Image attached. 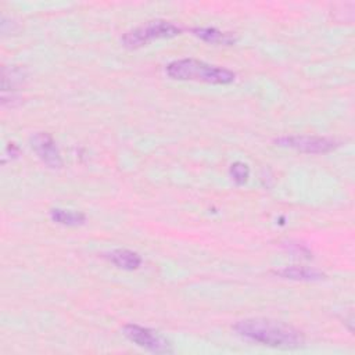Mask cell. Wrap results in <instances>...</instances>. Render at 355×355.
<instances>
[{
  "label": "cell",
  "instance_id": "1",
  "mask_svg": "<svg viewBox=\"0 0 355 355\" xmlns=\"http://www.w3.org/2000/svg\"><path fill=\"white\" fill-rule=\"evenodd\" d=\"M236 333L250 341L280 349H294L304 345V336L300 330L283 322L250 318L239 320L234 324Z\"/></svg>",
  "mask_w": 355,
  "mask_h": 355
},
{
  "label": "cell",
  "instance_id": "2",
  "mask_svg": "<svg viewBox=\"0 0 355 355\" xmlns=\"http://www.w3.org/2000/svg\"><path fill=\"white\" fill-rule=\"evenodd\" d=\"M165 71L169 78L176 80H194L211 85H230L236 79L233 71L196 58L175 60L166 65Z\"/></svg>",
  "mask_w": 355,
  "mask_h": 355
},
{
  "label": "cell",
  "instance_id": "3",
  "mask_svg": "<svg viewBox=\"0 0 355 355\" xmlns=\"http://www.w3.org/2000/svg\"><path fill=\"white\" fill-rule=\"evenodd\" d=\"M182 29L171 21L153 19L136 26L122 36V43L128 49H139L157 39H169L180 35Z\"/></svg>",
  "mask_w": 355,
  "mask_h": 355
},
{
  "label": "cell",
  "instance_id": "4",
  "mask_svg": "<svg viewBox=\"0 0 355 355\" xmlns=\"http://www.w3.org/2000/svg\"><path fill=\"white\" fill-rule=\"evenodd\" d=\"M123 334L133 344H136L137 347L144 348L150 352L171 354L173 351L169 340L153 329L143 327V326H139L135 323H129L123 327Z\"/></svg>",
  "mask_w": 355,
  "mask_h": 355
},
{
  "label": "cell",
  "instance_id": "5",
  "mask_svg": "<svg viewBox=\"0 0 355 355\" xmlns=\"http://www.w3.org/2000/svg\"><path fill=\"white\" fill-rule=\"evenodd\" d=\"M280 147H288L301 153L308 154H324L334 150L338 144L336 140L322 136H308V135H294L283 136L275 140Z\"/></svg>",
  "mask_w": 355,
  "mask_h": 355
},
{
  "label": "cell",
  "instance_id": "6",
  "mask_svg": "<svg viewBox=\"0 0 355 355\" xmlns=\"http://www.w3.org/2000/svg\"><path fill=\"white\" fill-rule=\"evenodd\" d=\"M31 141H32L33 151L42 159L43 164H46L49 168H53V169L62 166V158H61L60 150L49 133L46 132L35 133Z\"/></svg>",
  "mask_w": 355,
  "mask_h": 355
},
{
  "label": "cell",
  "instance_id": "7",
  "mask_svg": "<svg viewBox=\"0 0 355 355\" xmlns=\"http://www.w3.org/2000/svg\"><path fill=\"white\" fill-rule=\"evenodd\" d=\"M107 258L118 268L125 269V270H135L141 265V257L130 250L125 248H118L111 251Z\"/></svg>",
  "mask_w": 355,
  "mask_h": 355
},
{
  "label": "cell",
  "instance_id": "8",
  "mask_svg": "<svg viewBox=\"0 0 355 355\" xmlns=\"http://www.w3.org/2000/svg\"><path fill=\"white\" fill-rule=\"evenodd\" d=\"M276 275L284 277V279H291V280H319L324 277V273H322L318 269L306 268V266H286L280 270H276Z\"/></svg>",
  "mask_w": 355,
  "mask_h": 355
},
{
  "label": "cell",
  "instance_id": "9",
  "mask_svg": "<svg viewBox=\"0 0 355 355\" xmlns=\"http://www.w3.org/2000/svg\"><path fill=\"white\" fill-rule=\"evenodd\" d=\"M193 33L200 37L204 42L208 43H222V44H232L234 43V37L232 33L227 32H222L216 28H194Z\"/></svg>",
  "mask_w": 355,
  "mask_h": 355
},
{
  "label": "cell",
  "instance_id": "10",
  "mask_svg": "<svg viewBox=\"0 0 355 355\" xmlns=\"http://www.w3.org/2000/svg\"><path fill=\"white\" fill-rule=\"evenodd\" d=\"M50 218L64 226H78L85 223L86 216L83 212L71 211V209H62V208H54L50 211Z\"/></svg>",
  "mask_w": 355,
  "mask_h": 355
},
{
  "label": "cell",
  "instance_id": "11",
  "mask_svg": "<svg viewBox=\"0 0 355 355\" xmlns=\"http://www.w3.org/2000/svg\"><path fill=\"white\" fill-rule=\"evenodd\" d=\"M230 176L232 179L237 183V184H243L248 180V176H250V168L247 164L244 162H234L230 165Z\"/></svg>",
  "mask_w": 355,
  "mask_h": 355
}]
</instances>
